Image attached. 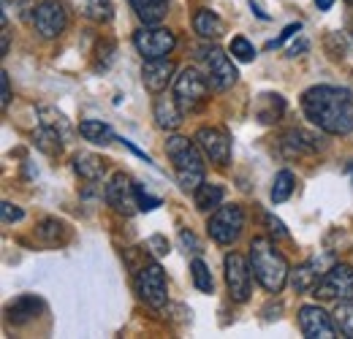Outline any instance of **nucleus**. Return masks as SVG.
I'll return each mask as SVG.
<instances>
[{
    "instance_id": "nucleus-29",
    "label": "nucleus",
    "mask_w": 353,
    "mask_h": 339,
    "mask_svg": "<svg viewBox=\"0 0 353 339\" xmlns=\"http://www.w3.org/2000/svg\"><path fill=\"white\" fill-rule=\"evenodd\" d=\"M294 185H296L294 174L283 169L277 176H274V185H272V201H274V204L288 201V198H291V193H294Z\"/></svg>"
},
{
    "instance_id": "nucleus-39",
    "label": "nucleus",
    "mask_w": 353,
    "mask_h": 339,
    "mask_svg": "<svg viewBox=\"0 0 353 339\" xmlns=\"http://www.w3.org/2000/svg\"><path fill=\"white\" fill-rule=\"evenodd\" d=\"M147 247L152 250V255H155V258L169 255V242H166L163 236H150V239H147Z\"/></svg>"
},
{
    "instance_id": "nucleus-3",
    "label": "nucleus",
    "mask_w": 353,
    "mask_h": 339,
    "mask_svg": "<svg viewBox=\"0 0 353 339\" xmlns=\"http://www.w3.org/2000/svg\"><path fill=\"white\" fill-rule=\"evenodd\" d=\"M166 155L174 163L179 187L185 193H196L204 185V158H201V147L196 144V138L172 136L166 141Z\"/></svg>"
},
{
    "instance_id": "nucleus-38",
    "label": "nucleus",
    "mask_w": 353,
    "mask_h": 339,
    "mask_svg": "<svg viewBox=\"0 0 353 339\" xmlns=\"http://www.w3.org/2000/svg\"><path fill=\"white\" fill-rule=\"evenodd\" d=\"M299 30H302V25H299V22H294V25H288V28H285V30H283V33H280V36H277L274 41H269V43H266V49H277V46H283V43L288 41L291 36H296Z\"/></svg>"
},
{
    "instance_id": "nucleus-27",
    "label": "nucleus",
    "mask_w": 353,
    "mask_h": 339,
    "mask_svg": "<svg viewBox=\"0 0 353 339\" xmlns=\"http://www.w3.org/2000/svg\"><path fill=\"white\" fill-rule=\"evenodd\" d=\"M39 117H41V125L57 130L63 138H68V136H71V123L65 120V114H63V112H57V109H52V106H41V109H39Z\"/></svg>"
},
{
    "instance_id": "nucleus-41",
    "label": "nucleus",
    "mask_w": 353,
    "mask_h": 339,
    "mask_svg": "<svg viewBox=\"0 0 353 339\" xmlns=\"http://www.w3.org/2000/svg\"><path fill=\"white\" fill-rule=\"evenodd\" d=\"M0 87H3V98H0V103H3V109L11 103V82H8V74L3 71L0 74Z\"/></svg>"
},
{
    "instance_id": "nucleus-17",
    "label": "nucleus",
    "mask_w": 353,
    "mask_h": 339,
    "mask_svg": "<svg viewBox=\"0 0 353 339\" xmlns=\"http://www.w3.org/2000/svg\"><path fill=\"white\" fill-rule=\"evenodd\" d=\"M280 150L285 158H305V155H315L321 150L318 138L307 133V130H288L283 138H280Z\"/></svg>"
},
{
    "instance_id": "nucleus-16",
    "label": "nucleus",
    "mask_w": 353,
    "mask_h": 339,
    "mask_svg": "<svg viewBox=\"0 0 353 339\" xmlns=\"http://www.w3.org/2000/svg\"><path fill=\"white\" fill-rule=\"evenodd\" d=\"M332 258L329 255H323V258H312L307 263H302V266H296L294 271H291V288L296 291V294H312L315 291V285H318V280L326 274L323 271V266L329 263Z\"/></svg>"
},
{
    "instance_id": "nucleus-25",
    "label": "nucleus",
    "mask_w": 353,
    "mask_h": 339,
    "mask_svg": "<svg viewBox=\"0 0 353 339\" xmlns=\"http://www.w3.org/2000/svg\"><path fill=\"white\" fill-rule=\"evenodd\" d=\"M193 198H196V209H201V212L218 209L223 201V187L215 185V182H204V185L193 193Z\"/></svg>"
},
{
    "instance_id": "nucleus-14",
    "label": "nucleus",
    "mask_w": 353,
    "mask_h": 339,
    "mask_svg": "<svg viewBox=\"0 0 353 339\" xmlns=\"http://www.w3.org/2000/svg\"><path fill=\"white\" fill-rule=\"evenodd\" d=\"M299 329L302 334L310 339H334L337 329L332 323V318L318 307V304H307L299 309Z\"/></svg>"
},
{
    "instance_id": "nucleus-30",
    "label": "nucleus",
    "mask_w": 353,
    "mask_h": 339,
    "mask_svg": "<svg viewBox=\"0 0 353 339\" xmlns=\"http://www.w3.org/2000/svg\"><path fill=\"white\" fill-rule=\"evenodd\" d=\"M85 14L92 22L106 25L114 17V6H112V0H85Z\"/></svg>"
},
{
    "instance_id": "nucleus-15",
    "label": "nucleus",
    "mask_w": 353,
    "mask_h": 339,
    "mask_svg": "<svg viewBox=\"0 0 353 339\" xmlns=\"http://www.w3.org/2000/svg\"><path fill=\"white\" fill-rule=\"evenodd\" d=\"M174 76V63L169 57H158V60H144L141 65V85L147 87L152 95H161Z\"/></svg>"
},
{
    "instance_id": "nucleus-20",
    "label": "nucleus",
    "mask_w": 353,
    "mask_h": 339,
    "mask_svg": "<svg viewBox=\"0 0 353 339\" xmlns=\"http://www.w3.org/2000/svg\"><path fill=\"white\" fill-rule=\"evenodd\" d=\"M144 25H161L169 14V0H128Z\"/></svg>"
},
{
    "instance_id": "nucleus-11",
    "label": "nucleus",
    "mask_w": 353,
    "mask_h": 339,
    "mask_svg": "<svg viewBox=\"0 0 353 339\" xmlns=\"http://www.w3.org/2000/svg\"><path fill=\"white\" fill-rule=\"evenodd\" d=\"M106 201H109V207L117 214H125V217L136 214L139 212L136 182H133L128 174L117 171V174L109 179V185H106Z\"/></svg>"
},
{
    "instance_id": "nucleus-24",
    "label": "nucleus",
    "mask_w": 353,
    "mask_h": 339,
    "mask_svg": "<svg viewBox=\"0 0 353 339\" xmlns=\"http://www.w3.org/2000/svg\"><path fill=\"white\" fill-rule=\"evenodd\" d=\"M79 133H82L85 141L101 144V147H106V144L114 141V130L106 125V123H101V120H82L79 123Z\"/></svg>"
},
{
    "instance_id": "nucleus-28",
    "label": "nucleus",
    "mask_w": 353,
    "mask_h": 339,
    "mask_svg": "<svg viewBox=\"0 0 353 339\" xmlns=\"http://www.w3.org/2000/svg\"><path fill=\"white\" fill-rule=\"evenodd\" d=\"M33 141H36V147H39V150H44L46 155H57V152L63 150V136H60L57 130L46 127V125L39 127V133L33 136Z\"/></svg>"
},
{
    "instance_id": "nucleus-19",
    "label": "nucleus",
    "mask_w": 353,
    "mask_h": 339,
    "mask_svg": "<svg viewBox=\"0 0 353 339\" xmlns=\"http://www.w3.org/2000/svg\"><path fill=\"white\" fill-rule=\"evenodd\" d=\"M253 112H256L259 123L272 125V123H277V120L283 117V112H285V98H283L280 92H261V95L256 98V103H253Z\"/></svg>"
},
{
    "instance_id": "nucleus-2",
    "label": "nucleus",
    "mask_w": 353,
    "mask_h": 339,
    "mask_svg": "<svg viewBox=\"0 0 353 339\" xmlns=\"http://www.w3.org/2000/svg\"><path fill=\"white\" fill-rule=\"evenodd\" d=\"M250 269H253V277L259 280V285L269 291V294H280L283 285L288 282L291 277V269H288V260L283 258V253L272 245V239L266 236H256L250 242Z\"/></svg>"
},
{
    "instance_id": "nucleus-32",
    "label": "nucleus",
    "mask_w": 353,
    "mask_h": 339,
    "mask_svg": "<svg viewBox=\"0 0 353 339\" xmlns=\"http://www.w3.org/2000/svg\"><path fill=\"white\" fill-rule=\"evenodd\" d=\"M334 323L337 329L353 339V301H340L337 309H334Z\"/></svg>"
},
{
    "instance_id": "nucleus-4",
    "label": "nucleus",
    "mask_w": 353,
    "mask_h": 339,
    "mask_svg": "<svg viewBox=\"0 0 353 339\" xmlns=\"http://www.w3.org/2000/svg\"><path fill=\"white\" fill-rule=\"evenodd\" d=\"M312 296L318 301H353V266L348 263H334L329 271L318 280Z\"/></svg>"
},
{
    "instance_id": "nucleus-22",
    "label": "nucleus",
    "mask_w": 353,
    "mask_h": 339,
    "mask_svg": "<svg viewBox=\"0 0 353 339\" xmlns=\"http://www.w3.org/2000/svg\"><path fill=\"white\" fill-rule=\"evenodd\" d=\"M41 309V301L36 296H19L11 307H8V323L14 326H25L30 323Z\"/></svg>"
},
{
    "instance_id": "nucleus-13",
    "label": "nucleus",
    "mask_w": 353,
    "mask_h": 339,
    "mask_svg": "<svg viewBox=\"0 0 353 339\" xmlns=\"http://www.w3.org/2000/svg\"><path fill=\"white\" fill-rule=\"evenodd\" d=\"M193 138L215 166H228V161H231V138H228L225 130H221V127H201Z\"/></svg>"
},
{
    "instance_id": "nucleus-23",
    "label": "nucleus",
    "mask_w": 353,
    "mask_h": 339,
    "mask_svg": "<svg viewBox=\"0 0 353 339\" xmlns=\"http://www.w3.org/2000/svg\"><path fill=\"white\" fill-rule=\"evenodd\" d=\"M74 171L82 176V179H88V182H98V179H103V161L98 158V155H92V152H79V155H74Z\"/></svg>"
},
{
    "instance_id": "nucleus-37",
    "label": "nucleus",
    "mask_w": 353,
    "mask_h": 339,
    "mask_svg": "<svg viewBox=\"0 0 353 339\" xmlns=\"http://www.w3.org/2000/svg\"><path fill=\"white\" fill-rule=\"evenodd\" d=\"M11 49V28H8V17H0V54H8Z\"/></svg>"
},
{
    "instance_id": "nucleus-7",
    "label": "nucleus",
    "mask_w": 353,
    "mask_h": 339,
    "mask_svg": "<svg viewBox=\"0 0 353 339\" xmlns=\"http://www.w3.org/2000/svg\"><path fill=\"white\" fill-rule=\"evenodd\" d=\"M133 46H136V52H139L144 60H158V57H166V54L174 52L176 36L169 28L147 25V28H139V30L133 33Z\"/></svg>"
},
{
    "instance_id": "nucleus-35",
    "label": "nucleus",
    "mask_w": 353,
    "mask_h": 339,
    "mask_svg": "<svg viewBox=\"0 0 353 339\" xmlns=\"http://www.w3.org/2000/svg\"><path fill=\"white\" fill-rule=\"evenodd\" d=\"M0 214H3V223H6V225L19 223V220L25 217V212H22L17 204H11V201H3V204H0Z\"/></svg>"
},
{
    "instance_id": "nucleus-44",
    "label": "nucleus",
    "mask_w": 353,
    "mask_h": 339,
    "mask_svg": "<svg viewBox=\"0 0 353 339\" xmlns=\"http://www.w3.org/2000/svg\"><path fill=\"white\" fill-rule=\"evenodd\" d=\"M345 171H348V176H351V182H353V161L348 163V169H345Z\"/></svg>"
},
{
    "instance_id": "nucleus-5",
    "label": "nucleus",
    "mask_w": 353,
    "mask_h": 339,
    "mask_svg": "<svg viewBox=\"0 0 353 339\" xmlns=\"http://www.w3.org/2000/svg\"><path fill=\"white\" fill-rule=\"evenodd\" d=\"M210 95V85L207 76L199 74L196 68H182L179 76H174V98L179 101L182 112H196L207 103Z\"/></svg>"
},
{
    "instance_id": "nucleus-33",
    "label": "nucleus",
    "mask_w": 353,
    "mask_h": 339,
    "mask_svg": "<svg viewBox=\"0 0 353 339\" xmlns=\"http://www.w3.org/2000/svg\"><path fill=\"white\" fill-rule=\"evenodd\" d=\"M231 54L239 60V63H253L256 60V46L248 41L245 36H236L231 41Z\"/></svg>"
},
{
    "instance_id": "nucleus-26",
    "label": "nucleus",
    "mask_w": 353,
    "mask_h": 339,
    "mask_svg": "<svg viewBox=\"0 0 353 339\" xmlns=\"http://www.w3.org/2000/svg\"><path fill=\"white\" fill-rule=\"evenodd\" d=\"M36 234H39V239L46 242V245H60V242L68 239V225L60 223V220H54V217H46V220L39 223Z\"/></svg>"
},
{
    "instance_id": "nucleus-36",
    "label": "nucleus",
    "mask_w": 353,
    "mask_h": 339,
    "mask_svg": "<svg viewBox=\"0 0 353 339\" xmlns=\"http://www.w3.org/2000/svg\"><path fill=\"white\" fill-rule=\"evenodd\" d=\"M264 220H266V225H269V234L274 236V239H288V228L283 225V220H277L274 214H264Z\"/></svg>"
},
{
    "instance_id": "nucleus-10",
    "label": "nucleus",
    "mask_w": 353,
    "mask_h": 339,
    "mask_svg": "<svg viewBox=\"0 0 353 339\" xmlns=\"http://www.w3.org/2000/svg\"><path fill=\"white\" fill-rule=\"evenodd\" d=\"M223 266H225V282H228V291L234 301H248L250 291H253V269H250V260H245L239 253H228L223 258Z\"/></svg>"
},
{
    "instance_id": "nucleus-1",
    "label": "nucleus",
    "mask_w": 353,
    "mask_h": 339,
    "mask_svg": "<svg viewBox=\"0 0 353 339\" xmlns=\"http://www.w3.org/2000/svg\"><path fill=\"white\" fill-rule=\"evenodd\" d=\"M302 109L310 123L329 136H348L353 130V92L345 87H310L302 95Z\"/></svg>"
},
{
    "instance_id": "nucleus-34",
    "label": "nucleus",
    "mask_w": 353,
    "mask_h": 339,
    "mask_svg": "<svg viewBox=\"0 0 353 339\" xmlns=\"http://www.w3.org/2000/svg\"><path fill=\"white\" fill-rule=\"evenodd\" d=\"M136 196H139V209H144V212H152V209H158V207H161V198L150 196L141 185H136Z\"/></svg>"
},
{
    "instance_id": "nucleus-9",
    "label": "nucleus",
    "mask_w": 353,
    "mask_h": 339,
    "mask_svg": "<svg viewBox=\"0 0 353 339\" xmlns=\"http://www.w3.org/2000/svg\"><path fill=\"white\" fill-rule=\"evenodd\" d=\"M68 25V8L63 0H41L33 11V28L41 39H57L63 36Z\"/></svg>"
},
{
    "instance_id": "nucleus-8",
    "label": "nucleus",
    "mask_w": 353,
    "mask_h": 339,
    "mask_svg": "<svg viewBox=\"0 0 353 339\" xmlns=\"http://www.w3.org/2000/svg\"><path fill=\"white\" fill-rule=\"evenodd\" d=\"M136 291L144 304H150L152 309H161L166 307V298H169V285H166V271L161 269V263H147L139 269L136 274Z\"/></svg>"
},
{
    "instance_id": "nucleus-12",
    "label": "nucleus",
    "mask_w": 353,
    "mask_h": 339,
    "mask_svg": "<svg viewBox=\"0 0 353 339\" xmlns=\"http://www.w3.org/2000/svg\"><path fill=\"white\" fill-rule=\"evenodd\" d=\"M204 76L215 90H228L236 85V68L231 63V57L223 49H212L204 54Z\"/></svg>"
},
{
    "instance_id": "nucleus-45",
    "label": "nucleus",
    "mask_w": 353,
    "mask_h": 339,
    "mask_svg": "<svg viewBox=\"0 0 353 339\" xmlns=\"http://www.w3.org/2000/svg\"><path fill=\"white\" fill-rule=\"evenodd\" d=\"M345 3H353V0H345Z\"/></svg>"
},
{
    "instance_id": "nucleus-43",
    "label": "nucleus",
    "mask_w": 353,
    "mask_h": 339,
    "mask_svg": "<svg viewBox=\"0 0 353 339\" xmlns=\"http://www.w3.org/2000/svg\"><path fill=\"white\" fill-rule=\"evenodd\" d=\"M315 6H318L321 11H329V8L334 6V0H315Z\"/></svg>"
},
{
    "instance_id": "nucleus-21",
    "label": "nucleus",
    "mask_w": 353,
    "mask_h": 339,
    "mask_svg": "<svg viewBox=\"0 0 353 339\" xmlns=\"http://www.w3.org/2000/svg\"><path fill=\"white\" fill-rule=\"evenodd\" d=\"M193 30L201 36V39H221L223 36V22L221 17L215 14V11H210V8H199L196 11V17H193Z\"/></svg>"
},
{
    "instance_id": "nucleus-18",
    "label": "nucleus",
    "mask_w": 353,
    "mask_h": 339,
    "mask_svg": "<svg viewBox=\"0 0 353 339\" xmlns=\"http://www.w3.org/2000/svg\"><path fill=\"white\" fill-rule=\"evenodd\" d=\"M152 114H155V123L161 130H176V127L182 125V106H179V101L172 98V95H158L155 98V103H152Z\"/></svg>"
},
{
    "instance_id": "nucleus-31",
    "label": "nucleus",
    "mask_w": 353,
    "mask_h": 339,
    "mask_svg": "<svg viewBox=\"0 0 353 339\" xmlns=\"http://www.w3.org/2000/svg\"><path fill=\"white\" fill-rule=\"evenodd\" d=\"M190 274H193V285H196L201 294H212L215 282H212V274H210V269H207L204 260L196 258V260L190 263Z\"/></svg>"
},
{
    "instance_id": "nucleus-42",
    "label": "nucleus",
    "mask_w": 353,
    "mask_h": 339,
    "mask_svg": "<svg viewBox=\"0 0 353 339\" xmlns=\"http://www.w3.org/2000/svg\"><path fill=\"white\" fill-rule=\"evenodd\" d=\"M305 49H307V41H305V39H302V41H299V43H294V46H291V49H288V54H291V57H296V54H302V52H305Z\"/></svg>"
},
{
    "instance_id": "nucleus-40",
    "label": "nucleus",
    "mask_w": 353,
    "mask_h": 339,
    "mask_svg": "<svg viewBox=\"0 0 353 339\" xmlns=\"http://www.w3.org/2000/svg\"><path fill=\"white\" fill-rule=\"evenodd\" d=\"M179 242H182V247H188L190 253H199V250H201V245H199L196 234H193V231H188V228H182V231H179Z\"/></svg>"
},
{
    "instance_id": "nucleus-6",
    "label": "nucleus",
    "mask_w": 353,
    "mask_h": 339,
    "mask_svg": "<svg viewBox=\"0 0 353 339\" xmlns=\"http://www.w3.org/2000/svg\"><path fill=\"white\" fill-rule=\"evenodd\" d=\"M207 228H210V236H212L218 245L231 247V245L239 239L242 228H245V212H242V207H239V204L218 207V209L212 212V217H210Z\"/></svg>"
}]
</instances>
